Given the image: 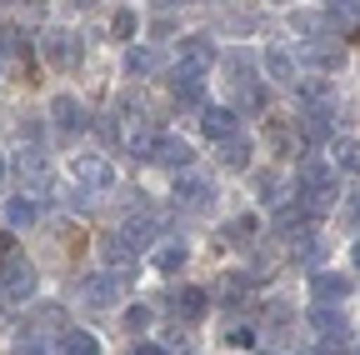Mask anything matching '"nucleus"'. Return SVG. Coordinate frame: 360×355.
I'll use <instances>...</instances> for the list:
<instances>
[{"label":"nucleus","mask_w":360,"mask_h":355,"mask_svg":"<svg viewBox=\"0 0 360 355\" xmlns=\"http://www.w3.org/2000/svg\"><path fill=\"white\" fill-rule=\"evenodd\" d=\"M295 200H300L310 215L330 210V205L340 200V175H335V165H326V160H305L300 175H295Z\"/></svg>","instance_id":"obj_1"},{"label":"nucleus","mask_w":360,"mask_h":355,"mask_svg":"<svg viewBox=\"0 0 360 355\" xmlns=\"http://www.w3.org/2000/svg\"><path fill=\"white\" fill-rule=\"evenodd\" d=\"M40 56H45V65L51 70H75L80 60H85V40L70 30V25H51L40 35Z\"/></svg>","instance_id":"obj_2"},{"label":"nucleus","mask_w":360,"mask_h":355,"mask_svg":"<svg viewBox=\"0 0 360 355\" xmlns=\"http://www.w3.org/2000/svg\"><path fill=\"white\" fill-rule=\"evenodd\" d=\"M210 65H215V40L210 35H186L175 46V75L170 80H205Z\"/></svg>","instance_id":"obj_3"},{"label":"nucleus","mask_w":360,"mask_h":355,"mask_svg":"<svg viewBox=\"0 0 360 355\" xmlns=\"http://www.w3.org/2000/svg\"><path fill=\"white\" fill-rule=\"evenodd\" d=\"M170 200H175L180 210H191V215H205V210L215 205V186H210V175H195V170L175 175V186H170Z\"/></svg>","instance_id":"obj_4"},{"label":"nucleus","mask_w":360,"mask_h":355,"mask_svg":"<svg viewBox=\"0 0 360 355\" xmlns=\"http://www.w3.org/2000/svg\"><path fill=\"white\" fill-rule=\"evenodd\" d=\"M0 295H6V305H25L35 300V265L30 260H6L0 265Z\"/></svg>","instance_id":"obj_5"},{"label":"nucleus","mask_w":360,"mask_h":355,"mask_svg":"<svg viewBox=\"0 0 360 355\" xmlns=\"http://www.w3.org/2000/svg\"><path fill=\"white\" fill-rule=\"evenodd\" d=\"M51 125H56V136H85L90 130V115H85V105L70 96V91H60L56 101H51Z\"/></svg>","instance_id":"obj_6"},{"label":"nucleus","mask_w":360,"mask_h":355,"mask_svg":"<svg viewBox=\"0 0 360 355\" xmlns=\"http://www.w3.org/2000/svg\"><path fill=\"white\" fill-rule=\"evenodd\" d=\"M200 136L215 141V146H231V141L240 136V115H236V105H205V110H200Z\"/></svg>","instance_id":"obj_7"},{"label":"nucleus","mask_w":360,"mask_h":355,"mask_svg":"<svg viewBox=\"0 0 360 355\" xmlns=\"http://www.w3.org/2000/svg\"><path fill=\"white\" fill-rule=\"evenodd\" d=\"M70 175H75L85 191H110V186H115V165H110L105 155H96V150H90V155H75V160H70Z\"/></svg>","instance_id":"obj_8"},{"label":"nucleus","mask_w":360,"mask_h":355,"mask_svg":"<svg viewBox=\"0 0 360 355\" xmlns=\"http://www.w3.org/2000/svg\"><path fill=\"white\" fill-rule=\"evenodd\" d=\"M170 310H175L180 325H200V321L210 316V295H205L200 285H180V290L170 295Z\"/></svg>","instance_id":"obj_9"},{"label":"nucleus","mask_w":360,"mask_h":355,"mask_svg":"<svg viewBox=\"0 0 360 355\" xmlns=\"http://www.w3.org/2000/svg\"><path fill=\"white\" fill-rule=\"evenodd\" d=\"M310 290H315V305L340 310V300H345L355 285H350V276H345V271H315V276H310Z\"/></svg>","instance_id":"obj_10"},{"label":"nucleus","mask_w":360,"mask_h":355,"mask_svg":"<svg viewBox=\"0 0 360 355\" xmlns=\"http://www.w3.org/2000/svg\"><path fill=\"white\" fill-rule=\"evenodd\" d=\"M155 165H165V170H175V175H186V170L195 165V146H191V141H180V136H160V146H155Z\"/></svg>","instance_id":"obj_11"},{"label":"nucleus","mask_w":360,"mask_h":355,"mask_svg":"<svg viewBox=\"0 0 360 355\" xmlns=\"http://www.w3.org/2000/svg\"><path fill=\"white\" fill-rule=\"evenodd\" d=\"M310 325H315V335L330 340V345H350V321L340 316V310H330V305H315L310 310Z\"/></svg>","instance_id":"obj_12"},{"label":"nucleus","mask_w":360,"mask_h":355,"mask_svg":"<svg viewBox=\"0 0 360 355\" xmlns=\"http://www.w3.org/2000/svg\"><path fill=\"white\" fill-rule=\"evenodd\" d=\"M260 65H265V75L276 80V85H295L300 80V65H295V56L285 46H265L260 51Z\"/></svg>","instance_id":"obj_13"},{"label":"nucleus","mask_w":360,"mask_h":355,"mask_svg":"<svg viewBox=\"0 0 360 355\" xmlns=\"http://www.w3.org/2000/svg\"><path fill=\"white\" fill-rule=\"evenodd\" d=\"M101 260L110 265V276H120V280H125V276H130V265H135V250L125 245V235H120V231H105V235H101Z\"/></svg>","instance_id":"obj_14"},{"label":"nucleus","mask_w":360,"mask_h":355,"mask_svg":"<svg viewBox=\"0 0 360 355\" xmlns=\"http://www.w3.org/2000/svg\"><path fill=\"white\" fill-rule=\"evenodd\" d=\"M0 220H6V231H30L35 220H40L35 195H11L6 205H0Z\"/></svg>","instance_id":"obj_15"},{"label":"nucleus","mask_w":360,"mask_h":355,"mask_svg":"<svg viewBox=\"0 0 360 355\" xmlns=\"http://www.w3.org/2000/svg\"><path fill=\"white\" fill-rule=\"evenodd\" d=\"M120 235H125V245H130L135 255H141V250H150V245H155V235H160V226H155V220H150V215H130V220H125V226H120Z\"/></svg>","instance_id":"obj_16"},{"label":"nucleus","mask_w":360,"mask_h":355,"mask_svg":"<svg viewBox=\"0 0 360 355\" xmlns=\"http://www.w3.org/2000/svg\"><path fill=\"white\" fill-rule=\"evenodd\" d=\"M186 260H191V245H186V240H160V245H155V255H150V265H155L160 276L186 271Z\"/></svg>","instance_id":"obj_17"},{"label":"nucleus","mask_w":360,"mask_h":355,"mask_svg":"<svg viewBox=\"0 0 360 355\" xmlns=\"http://www.w3.org/2000/svg\"><path fill=\"white\" fill-rule=\"evenodd\" d=\"M220 305H245L250 300V290H255V276H245V271H231V276H220Z\"/></svg>","instance_id":"obj_18"},{"label":"nucleus","mask_w":360,"mask_h":355,"mask_svg":"<svg viewBox=\"0 0 360 355\" xmlns=\"http://www.w3.org/2000/svg\"><path fill=\"white\" fill-rule=\"evenodd\" d=\"M56 355H101V340L90 330H56Z\"/></svg>","instance_id":"obj_19"},{"label":"nucleus","mask_w":360,"mask_h":355,"mask_svg":"<svg viewBox=\"0 0 360 355\" xmlns=\"http://www.w3.org/2000/svg\"><path fill=\"white\" fill-rule=\"evenodd\" d=\"M80 290H85V300H90V305H110V300H115V290H120V276H110V271L85 276V280H80Z\"/></svg>","instance_id":"obj_20"},{"label":"nucleus","mask_w":360,"mask_h":355,"mask_svg":"<svg viewBox=\"0 0 360 355\" xmlns=\"http://www.w3.org/2000/svg\"><path fill=\"white\" fill-rule=\"evenodd\" d=\"M250 155H255V146H250L245 136H236L231 146H215V160H220V170H250Z\"/></svg>","instance_id":"obj_21"},{"label":"nucleus","mask_w":360,"mask_h":355,"mask_svg":"<svg viewBox=\"0 0 360 355\" xmlns=\"http://www.w3.org/2000/svg\"><path fill=\"white\" fill-rule=\"evenodd\" d=\"M330 165H335V175H340V170H345V175H360V141L340 136V141L330 146Z\"/></svg>","instance_id":"obj_22"},{"label":"nucleus","mask_w":360,"mask_h":355,"mask_svg":"<svg viewBox=\"0 0 360 355\" xmlns=\"http://www.w3.org/2000/svg\"><path fill=\"white\" fill-rule=\"evenodd\" d=\"M170 101H175V105H200V110H205V80H170Z\"/></svg>","instance_id":"obj_23"},{"label":"nucleus","mask_w":360,"mask_h":355,"mask_svg":"<svg viewBox=\"0 0 360 355\" xmlns=\"http://www.w3.org/2000/svg\"><path fill=\"white\" fill-rule=\"evenodd\" d=\"M265 105H270V91H265V85H260V80H245V85H240V101H236V115H240V110H250V115H260Z\"/></svg>","instance_id":"obj_24"},{"label":"nucleus","mask_w":360,"mask_h":355,"mask_svg":"<svg viewBox=\"0 0 360 355\" xmlns=\"http://www.w3.org/2000/svg\"><path fill=\"white\" fill-rule=\"evenodd\" d=\"M15 170L25 175V181H35V186L45 181V175H51V170H45V150H40V146H25L20 160H15Z\"/></svg>","instance_id":"obj_25"},{"label":"nucleus","mask_w":360,"mask_h":355,"mask_svg":"<svg viewBox=\"0 0 360 355\" xmlns=\"http://www.w3.org/2000/svg\"><path fill=\"white\" fill-rule=\"evenodd\" d=\"M255 231H260V220H255V215H236L231 226H220V231H215V245H220V240H225V245H231V240H250Z\"/></svg>","instance_id":"obj_26"},{"label":"nucleus","mask_w":360,"mask_h":355,"mask_svg":"<svg viewBox=\"0 0 360 355\" xmlns=\"http://www.w3.org/2000/svg\"><path fill=\"white\" fill-rule=\"evenodd\" d=\"M305 60H310V65H321V70H340V65H345V51L321 46V40H315V46H305Z\"/></svg>","instance_id":"obj_27"},{"label":"nucleus","mask_w":360,"mask_h":355,"mask_svg":"<svg viewBox=\"0 0 360 355\" xmlns=\"http://www.w3.org/2000/svg\"><path fill=\"white\" fill-rule=\"evenodd\" d=\"M155 65H160V56H155L150 46H130V51H125V70H130V75H150Z\"/></svg>","instance_id":"obj_28"},{"label":"nucleus","mask_w":360,"mask_h":355,"mask_svg":"<svg viewBox=\"0 0 360 355\" xmlns=\"http://www.w3.org/2000/svg\"><path fill=\"white\" fill-rule=\"evenodd\" d=\"M135 30H141V11L120 6V11L110 15V35H115V40H135Z\"/></svg>","instance_id":"obj_29"},{"label":"nucleus","mask_w":360,"mask_h":355,"mask_svg":"<svg viewBox=\"0 0 360 355\" xmlns=\"http://www.w3.org/2000/svg\"><path fill=\"white\" fill-rule=\"evenodd\" d=\"M321 255H326V240L321 235H295V260H305V265H321Z\"/></svg>","instance_id":"obj_30"},{"label":"nucleus","mask_w":360,"mask_h":355,"mask_svg":"<svg viewBox=\"0 0 360 355\" xmlns=\"http://www.w3.org/2000/svg\"><path fill=\"white\" fill-rule=\"evenodd\" d=\"M120 325H125L130 335H141V330H150V305H125V316H120Z\"/></svg>","instance_id":"obj_31"},{"label":"nucleus","mask_w":360,"mask_h":355,"mask_svg":"<svg viewBox=\"0 0 360 355\" xmlns=\"http://www.w3.org/2000/svg\"><path fill=\"white\" fill-rule=\"evenodd\" d=\"M255 195H260V200H276V195H281V175H276V170H260V175H255Z\"/></svg>","instance_id":"obj_32"},{"label":"nucleus","mask_w":360,"mask_h":355,"mask_svg":"<svg viewBox=\"0 0 360 355\" xmlns=\"http://www.w3.org/2000/svg\"><path fill=\"white\" fill-rule=\"evenodd\" d=\"M96 136H101L105 146H120V141H125V130H120V115H105V120H101V130H96Z\"/></svg>","instance_id":"obj_33"},{"label":"nucleus","mask_w":360,"mask_h":355,"mask_svg":"<svg viewBox=\"0 0 360 355\" xmlns=\"http://www.w3.org/2000/svg\"><path fill=\"white\" fill-rule=\"evenodd\" d=\"M225 345H236V350H255V330H250V325L225 330Z\"/></svg>","instance_id":"obj_34"},{"label":"nucleus","mask_w":360,"mask_h":355,"mask_svg":"<svg viewBox=\"0 0 360 355\" xmlns=\"http://www.w3.org/2000/svg\"><path fill=\"white\" fill-rule=\"evenodd\" d=\"M340 205H345V210H340V220H345L350 231H360V191H350V195H345Z\"/></svg>","instance_id":"obj_35"},{"label":"nucleus","mask_w":360,"mask_h":355,"mask_svg":"<svg viewBox=\"0 0 360 355\" xmlns=\"http://www.w3.org/2000/svg\"><path fill=\"white\" fill-rule=\"evenodd\" d=\"M290 25H295L300 35H315V30H321V20H315L310 11H295V15H290Z\"/></svg>","instance_id":"obj_36"},{"label":"nucleus","mask_w":360,"mask_h":355,"mask_svg":"<svg viewBox=\"0 0 360 355\" xmlns=\"http://www.w3.org/2000/svg\"><path fill=\"white\" fill-rule=\"evenodd\" d=\"M6 260H15V235L0 231V265H6Z\"/></svg>","instance_id":"obj_37"},{"label":"nucleus","mask_w":360,"mask_h":355,"mask_svg":"<svg viewBox=\"0 0 360 355\" xmlns=\"http://www.w3.org/2000/svg\"><path fill=\"white\" fill-rule=\"evenodd\" d=\"M135 355H170L165 345H150V340H141V345H135Z\"/></svg>","instance_id":"obj_38"},{"label":"nucleus","mask_w":360,"mask_h":355,"mask_svg":"<svg viewBox=\"0 0 360 355\" xmlns=\"http://www.w3.org/2000/svg\"><path fill=\"white\" fill-rule=\"evenodd\" d=\"M350 260H355V271H360V235H355V245H350Z\"/></svg>","instance_id":"obj_39"},{"label":"nucleus","mask_w":360,"mask_h":355,"mask_svg":"<svg viewBox=\"0 0 360 355\" xmlns=\"http://www.w3.org/2000/svg\"><path fill=\"white\" fill-rule=\"evenodd\" d=\"M0 181H6V150H0Z\"/></svg>","instance_id":"obj_40"},{"label":"nucleus","mask_w":360,"mask_h":355,"mask_svg":"<svg viewBox=\"0 0 360 355\" xmlns=\"http://www.w3.org/2000/svg\"><path fill=\"white\" fill-rule=\"evenodd\" d=\"M300 355H321V350H300Z\"/></svg>","instance_id":"obj_41"},{"label":"nucleus","mask_w":360,"mask_h":355,"mask_svg":"<svg viewBox=\"0 0 360 355\" xmlns=\"http://www.w3.org/2000/svg\"><path fill=\"white\" fill-rule=\"evenodd\" d=\"M255 355H270V350H255Z\"/></svg>","instance_id":"obj_42"},{"label":"nucleus","mask_w":360,"mask_h":355,"mask_svg":"<svg viewBox=\"0 0 360 355\" xmlns=\"http://www.w3.org/2000/svg\"><path fill=\"white\" fill-rule=\"evenodd\" d=\"M0 305H6V295H0Z\"/></svg>","instance_id":"obj_43"}]
</instances>
